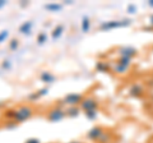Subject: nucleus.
Here are the masks:
<instances>
[{"label":"nucleus","mask_w":153,"mask_h":143,"mask_svg":"<svg viewBox=\"0 0 153 143\" xmlns=\"http://www.w3.org/2000/svg\"><path fill=\"white\" fill-rule=\"evenodd\" d=\"M89 30H91V19L88 17H83V19H82V32L87 33V32H89Z\"/></svg>","instance_id":"obj_16"},{"label":"nucleus","mask_w":153,"mask_h":143,"mask_svg":"<svg viewBox=\"0 0 153 143\" xmlns=\"http://www.w3.org/2000/svg\"><path fill=\"white\" fill-rule=\"evenodd\" d=\"M18 46H19V41L18 40H12L10 44H9V49L16 50V49H18Z\"/></svg>","instance_id":"obj_22"},{"label":"nucleus","mask_w":153,"mask_h":143,"mask_svg":"<svg viewBox=\"0 0 153 143\" xmlns=\"http://www.w3.org/2000/svg\"><path fill=\"white\" fill-rule=\"evenodd\" d=\"M63 32H64V26L63 25H57L54 28V31H52V39H59V37L63 35Z\"/></svg>","instance_id":"obj_17"},{"label":"nucleus","mask_w":153,"mask_h":143,"mask_svg":"<svg viewBox=\"0 0 153 143\" xmlns=\"http://www.w3.org/2000/svg\"><path fill=\"white\" fill-rule=\"evenodd\" d=\"M65 118V111L60 107H52L51 110L46 114V119L51 123H56V121H60L61 119Z\"/></svg>","instance_id":"obj_4"},{"label":"nucleus","mask_w":153,"mask_h":143,"mask_svg":"<svg viewBox=\"0 0 153 143\" xmlns=\"http://www.w3.org/2000/svg\"><path fill=\"white\" fill-rule=\"evenodd\" d=\"M40 79L44 83H52L56 79V77L52 73H50V72H42L41 75H40Z\"/></svg>","instance_id":"obj_12"},{"label":"nucleus","mask_w":153,"mask_h":143,"mask_svg":"<svg viewBox=\"0 0 153 143\" xmlns=\"http://www.w3.org/2000/svg\"><path fill=\"white\" fill-rule=\"evenodd\" d=\"M111 69H112L114 73H116V74H126L128 72H129L128 66L123 65V64H120V63H117V61L111 65Z\"/></svg>","instance_id":"obj_9"},{"label":"nucleus","mask_w":153,"mask_h":143,"mask_svg":"<svg viewBox=\"0 0 153 143\" xmlns=\"http://www.w3.org/2000/svg\"><path fill=\"white\" fill-rule=\"evenodd\" d=\"M45 9L49 12H60L63 9V4H57V3H51V4H46Z\"/></svg>","instance_id":"obj_15"},{"label":"nucleus","mask_w":153,"mask_h":143,"mask_svg":"<svg viewBox=\"0 0 153 143\" xmlns=\"http://www.w3.org/2000/svg\"><path fill=\"white\" fill-rule=\"evenodd\" d=\"M149 25H151V27L153 28V14H152V16L149 17Z\"/></svg>","instance_id":"obj_27"},{"label":"nucleus","mask_w":153,"mask_h":143,"mask_svg":"<svg viewBox=\"0 0 153 143\" xmlns=\"http://www.w3.org/2000/svg\"><path fill=\"white\" fill-rule=\"evenodd\" d=\"M117 52L120 56H125V58H130V59H133L134 56L138 55V50L131 46H123L117 50Z\"/></svg>","instance_id":"obj_6"},{"label":"nucleus","mask_w":153,"mask_h":143,"mask_svg":"<svg viewBox=\"0 0 153 143\" xmlns=\"http://www.w3.org/2000/svg\"><path fill=\"white\" fill-rule=\"evenodd\" d=\"M3 68H4V69H7V70H8V69H10V68H12L10 61H8V60H7V61H3Z\"/></svg>","instance_id":"obj_24"},{"label":"nucleus","mask_w":153,"mask_h":143,"mask_svg":"<svg viewBox=\"0 0 153 143\" xmlns=\"http://www.w3.org/2000/svg\"><path fill=\"white\" fill-rule=\"evenodd\" d=\"M131 22L129 19H123V21H108V22H103L100 25V31H112L116 28H123V27H128L130 26Z\"/></svg>","instance_id":"obj_1"},{"label":"nucleus","mask_w":153,"mask_h":143,"mask_svg":"<svg viewBox=\"0 0 153 143\" xmlns=\"http://www.w3.org/2000/svg\"><path fill=\"white\" fill-rule=\"evenodd\" d=\"M4 5H7V1H4V0H0V8H3Z\"/></svg>","instance_id":"obj_28"},{"label":"nucleus","mask_w":153,"mask_h":143,"mask_svg":"<svg viewBox=\"0 0 153 143\" xmlns=\"http://www.w3.org/2000/svg\"><path fill=\"white\" fill-rule=\"evenodd\" d=\"M69 143H82V142H79V141H73V142H69Z\"/></svg>","instance_id":"obj_30"},{"label":"nucleus","mask_w":153,"mask_h":143,"mask_svg":"<svg viewBox=\"0 0 153 143\" xmlns=\"http://www.w3.org/2000/svg\"><path fill=\"white\" fill-rule=\"evenodd\" d=\"M79 106L84 112L94 111V110H97V107H98V101L96 98H93V97H84L82 104H80Z\"/></svg>","instance_id":"obj_5"},{"label":"nucleus","mask_w":153,"mask_h":143,"mask_svg":"<svg viewBox=\"0 0 153 143\" xmlns=\"http://www.w3.org/2000/svg\"><path fill=\"white\" fill-rule=\"evenodd\" d=\"M108 141H110V134H108V133H106V132H105L101 136V138L98 139L100 143H107Z\"/></svg>","instance_id":"obj_21"},{"label":"nucleus","mask_w":153,"mask_h":143,"mask_svg":"<svg viewBox=\"0 0 153 143\" xmlns=\"http://www.w3.org/2000/svg\"><path fill=\"white\" fill-rule=\"evenodd\" d=\"M152 50H153V47H152Z\"/></svg>","instance_id":"obj_31"},{"label":"nucleus","mask_w":153,"mask_h":143,"mask_svg":"<svg viewBox=\"0 0 153 143\" xmlns=\"http://www.w3.org/2000/svg\"><path fill=\"white\" fill-rule=\"evenodd\" d=\"M131 60L133 59H130V58H125V56H120V58L117 59V63H120V64H123V65H125V66H130L131 65Z\"/></svg>","instance_id":"obj_18"},{"label":"nucleus","mask_w":153,"mask_h":143,"mask_svg":"<svg viewBox=\"0 0 153 143\" xmlns=\"http://www.w3.org/2000/svg\"><path fill=\"white\" fill-rule=\"evenodd\" d=\"M46 40H47V36H46V33H45V32H41L40 35L37 36V42H38V44H40V45L45 44Z\"/></svg>","instance_id":"obj_20"},{"label":"nucleus","mask_w":153,"mask_h":143,"mask_svg":"<svg viewBox=\"0 0 153 143\" xmlns=\"http://www.w3.org/2000/svg\"><path fill=\"white\" fill-rule=\"evenodd\" d=\"M33 115V109L31 106H21L16 109V116H14V121L16 123H23L31 119Z\"/></svg>","instance_id":"obj_2"},{"label":"nucleus","mask_w":153,"mask_h":143,"mask_svg":"<svg viewBox=\"0 0 153 143\" xmlns=\"http://www.w3.org/2000/svg\"><path fill=\"white\" fill-rule=\"evenodd\" d=\"M32 27H33V23L31 21H27V22L21 25V27H19V32H21L22 35H30V33L32 32Z\"/></svg>","instance_id":"obj_10"},{"label":"nucleus","mask_w":153,"mask_h":143,"mask_svg":"<svg viewBox=\"0 0 153 143\" xmlns=\"http://www.w3.org/2000/svg\"><path fill=\"white\" fill-rule=\"evenodd\" d=\"M85 114V118L88 119V120H96V119L98 118V111L94 110V111H87L84 112Z\"/></svg>","instance_id":"obj_19"},{"label":"nucleus","mask_w":153,"mask_h":143,"mask_svg":"<svg viewBox=\"0 0 153 143\" xmlns=\"http://www.w3.org/2000/svg\"><path fill=\"white\" fill-rule=\"evenodd\" d=\"M8 35H9V32H8L7 30H5V31H1V32H0V44H1V42L7 39Z\"/></svg>","instance_id":"obj_23"},{"label":"nucleus","mask_w":153,"mask_h":143,"mask_svg":"<svg viewBox=\"0 0 153 143\" xmlns=\"http://www.w3.org/2000/svg\"><path fill=\"white\" fill-rule=\"evenodd\" d=\"M25 143H41L40 139H37V138H30V139H27Z\"/></svg>","instance_id":"obj_26"},{"label":"nucleus","mask_w":153,"mask_h":143,"mask_svg":"<svg viewBox=\"0 0 153 143\" xmlns=\"http://www.w3.org/2000/svg\"><path fill=\"white\" fill-rule=\"evenodd\" d=\"M83 98H84V96L80 95V93H69L63 98L61 102H63L64 105H66L68 107L69 106H78V105L82 104Z\"/></svg>","instance_id":"obj_3"},{"label":"nucleus","mask_w":153,"mask_h":143,"mask_svg":"<svg viewBox=\"0 0 153 143\" xmlns=\"http://www.w3.org/2000/svg\"><path fill=\"white\" fill-rule=\"evenodd\" d=\"M65 111V116H69V118H75L79 115V107L78 106H69Z\"/></svg>","instance_id":"obj_13"},{"label":"nucleus","mask_w":153,"mask_h":143,"mask_svg":"<svg viewBox=\"0 0 153 143\" xmlns=\"http://www.w3.org/2000/svg\"><path fill=\"white\" fill-rule=\"evenodd\" d=\"M135 10H137V7L135 5H128V12L130 13V14H133V13H135Z\"/></svg>","instance_id":"obj_25"},{"label":"nucleus","mask_w":153,"mask_h":143,"mask_svg":"<svg viewBox=\"0 0 153 143\" xmlns=\"http://www.w3.org/2000/svg\"><path fill=\"white\" fill-rule=\"evenodd\" d=\"M103 133H105L103 128H101V127H93L92 129L87 133V138L89 141H98Z\"/></svg>","instance_id":"obj_7"},{"label":"nucleus","mask_w":153,"mask_h":143,"mask_svg":"<svg viewBox=\"0 0 153 143\" xmlns=\"http://www.w3.org/2000/svg\"><path fill=\"white\" fill-rule=\"evenodd\" d=\"M129 95L130 96H134V97H139L143 95V87L140 84H134L130 87V89H129Z\"/></svg>","instance_id":"obj_11"},{"label":"nucleus","mask_w":153,"mask_h":143,"mask_svg":"<svg viewBox=\"0 0 153 143\" xmlns=\"http://www.w3.org/2000/svg\"><path fill=\"white\" fill-rule=\"evenodd\" d=\"M49 93V88H46V87H44V88H41V89H38L37 92H35V93H32V95H30L28 96V100L30 101H36V100H38V98H41V97H44V96H46V95Z\"/></svg>","instance_id":"obj_8"},{"label":"nucleus","mask_w":153,"mask_h":143,"mask_svg":"<svg viewBox=\"0 0 153 143\" xmlns=\"http://www.w3.org/2000/svg\"><path fill=\"white\" fill-rule=\"evenodd\" d=\"M148 5H149L151 8H153V0H151V1H148Z\"/></svg>","instance_id":"obj_29"},{"label":"nucleus","mask_w":153,"mask_h":143,"mask_svg":"<svg viewBox=\"0 0 153 143\" xmlns=\"http://www.w3.org/2000/svg\"><path fill=\"white\" fill-rule=\"evenodd\" d=\"M110 69H111V66H110L106 61H97V64H96V70L101 72V73H105V72H107Z\"/></svg>","instance_id":"obj_14"}]
</instances>
